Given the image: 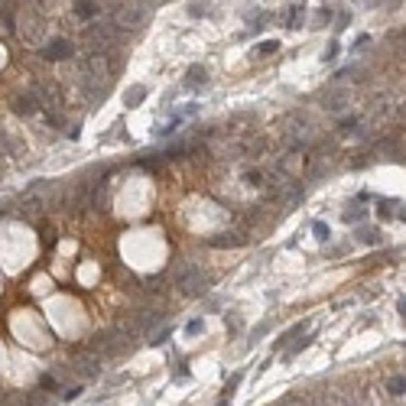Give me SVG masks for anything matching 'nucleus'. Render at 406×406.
I'll list each match as a JSON object with an SVG mask.
<instances>
[{
	"instance_id": "14",
	"label": "nucleus",
	"mask_w": 406,
	"mask_h": 406,
	"mask_svg": "<svg viewBox=\"0 0 406 406\" xmlns=\"http://www.w3.org/2000/svg\"><path fill=\"white\" fill-rule=\"evenodd\" d=\"M354 211H344V221H348V224H354V221H364V208H361V205H351Z\"/></svg>"
},
{
	"instance_id": "12",
	"label": "nucleus",
	"mask_w": 406,
	"mask_h": 406,
	"mask_svg": "<svg viewBox=\"0 0 406 406\" xmlns=\"http://www.w3.org/2000/svg\"><path fill=\"white\" fill-rule=\"evenodd\" d=\"M208 0H198V3H188V16H205L208 13Z\"/></svg>"
},
{
	"instance_id": "15",
	"label": "nucleus",
	"mask_w": 406,
	"mask_h": 406,
	"mask_svg": "<svg viewBox=\"0 0 406 406\" xmlns=\"http://www.w3.org/2000/svg\"><path fill=\"white\" fill-rule=\"evenodd\" d=\"M143 94H147V88H130V91H127V104H130V108H137V101H140Z\"/></svg>"
},
{
	"instance_id": "1",
	"label": "nucleus",
	"mask_w": 406,
	"mask_h": 406,
	"mask_svg": "<svg viewBox=\"0 0 406 406\" xmlns=\"http://www.w3.org/2000/svg\"><path fill=\"white\" fill-rule=\"evenodd\" d=\"M147 20H149L147 7H137V3H120V7L114 10V23L127 26V30H140Z\"/></svg>"
},
{
	"instance_id": "22",
	"label": "nucleus",
	"mask_w": 406,
	"mask_h": 406,
	"mask_svg": "<svg viewBox=\"0 0 406 406\" xmlns=\"http://www.w3.org/2000/svg\"><path fill=\"white\" fill-rule=\"evenodd\" d=\"M400 315H403V319H406V299H403V302H400Z\"/></svg>"
},
{
	"instance_id": "13",
	"label": "nucleus",
	"mask_w": 406,
	"mask_h": 406,
	"mask_svg": "<svg viewBox=\"0 0 406 406\" xmlns=\"http://www.w3.org/2000/svg\"><path fill=\"white\" fill-rule=\"evenodd\" d=\"M387 387H390V393H393V397H400V393H406V377H393V380L387 383Z\"/></svg>"
},
{
	"instance_id": "7",
	"label": "nucleus",
	"mask_w": 406,
	"mask_h": 406,
	"mask_svg": "<svg viewBox=\"0 0 406 406\" xmlns=\"http://www.w3.org/2000/svg\"><path fill=\"white\" fill-rule=\"evenodd\" d=\"M205 75H208V72H205L202 65H192L188 75H185V88H202L205 85Z\"/></svg>"
},
{
	"instance_id": "11",
	"label": "nucleus",
	"mask_w": 406,
	"mask_h": 406,
	"mask_svg": "<svg viewBox=\"0 0 406 406\" xmlns=\"http://www.w3.org/2000/svg\"><path fill=\"white\" fill-rule=\"evenodd\" d=\"M94 10H98V7H94L91 0H78V3H75V13H78V16H94Z\"/></svg>"
},
{
	"instance_id": "8",
	"label": "nucleus",
	"mask_w": 406,
	"mask_h": 406,
	"mask_svg": "<svg viewBox=\"0 0 406 406\" xmlns=\"http://www.w3.org/2000/svg\"><path fill=\"white\" fill-rule=\"evenodd\" d=\"M273 52H280V42L276 39H263L260 46H254V55H273Z\"/></svg>"
},
{
	"instance_id": "18",
	"label": "nucleus",
	"mask_w": 406,
	"mask_h": 406,
	"mask_svg": "<svg viewBox=\"0 0 406 406\" xmlns=\"http://www.w3.org/2000/svg\"><path fill=\"white\" fill-rule=\"evenodd\" d=\"M81 397V387H78V383H75V387H65V390H62V400H78Z\"/></svg>"
},
{
	"instance_id": "21",
	"label": "nucleus",
	"mask_w": 406,
	"mask_h": 406,
	"mask_svg": "<svg viewBox=\"0 0 406 406\" xmlns=\"http://www.w3.org/2000/svg\"><path fill=\"white\" fill-rule=\"evenodd\" d=\"M332 13H335L332 7H322L319 10V23H332Z\"/></svg>"
},
{
	"instance_id": "6",
	"label": "nucleus",
	"mask_w": 406,
	"mask_h": 406,
	"mask_svg": "<svg viewBox=\"0 0 406 406\" xmlns=\"http://www.w3.org/2000/svg\"><path fill=\"white\" fill-rule=\"evenodd\" d=\"M302 16H305V7L302 3H293V7L286 10V26L289 30H299V26H302Z\"/></svg>"
},
{
	"instance_id": "17",
	"label": "nucleus",
	"mask_w": 406,
	"mask_h": 406,
	"mask_svg": "<svg viewBox=\"0 0 406 406\" xmlns=\"http://www.w3.org/2000/svg\"><path fill=\"white\" fill-rule=\"evenodd\" d=\"M312 231H315V237H319V241H328V237H332V231H328V227L322 224V221H315V224H312Z\"/></svg>"
},
{
	"instance_id": "4",
	"label": "nucleus",
	"mask_w": 406,
	"mask_h": 406,
	"mask_svg": "<svg viewBox=\"0 0 406 406\" xmlns=\"http://www.w3.org/2000/svg\"><path fill=\"white\" fill-rule=\"evenodd\" d=\"M42 55H46V59H69L72 55V42L69 39H52V42H46V46H42Z\"/></svg>"
},
{
	"instance_id": "3",
	"label": "nucleus",
	"mask_w": 406,
	"mask_h": 406,
	"mask_svg": "<svg viewBox=\"0 0 406 406\" xmlns=\"http://www.w3.org/2000/svg\"><path fill=\"white\" fill-rule=\"evenodd\" d=\"M72 370H75L81 380H94V377L101 374V367H98V354H94V358H78V361H72Z\"/></svg>"
},
{
	"instance_id": "23",
	"label": "nucleus",
	"mask_w": 406,
	"mask_h": 406,
	"mask_svg": "<svg viewBox=\"0 0 406 406\" xmlns=\"http://www.w3.org/2000/svg\"><path fill=\"white\" fill-rule=\"evenodd\" d=\"M400 218H403V221H406V205H400Z\"/></svg>"
},
{
	"instance_id": "2",
	"label": "nucleus",
	"mask_w": 406,
	"mask_h": 406,
	"mask_svg": "<svg viewBox=\"0 0 406 406\" xmlns=\"http://www.w3.org/2000/svg\"><path fill=\"white\" fill-rule=\"evenodd\" d=\"M176 283H179V289L185 296H198V293H205V286H208V276H205L198 266H185Z\"/></svg>"
},
{
	"instance_id": "19",
	"label": "nucleus",
	"mask_w": 406,
	"mask_h": 406,
	"mask_svg": "<svg viewBox=\"0 0 406 406\" xmlns=\"http://www.w3.org/2000/svg\"><path fill=\"white\" fill-rule=\"evenodd\" d=\"M338 55V42H328V49H325V55H322V62H332Z\"/></svg>"
},
{
	"instance_id": "16",
	"label": "nucleus",
	"mask_w": 406,
	"mask_h": 406,
	"mask_svg": "<svg viewBox=\"0 0 406 406\" xmlns=\"http://www.w3.org/2000/svg\"><path fill=\"white\" fill-rule=\"evenodd\" d=\"M202 328H205L202 319H192V322L185 325V335H202Z\"/></svg>"
},
{
	"instance_id": "20",
	"label": "nucleus",
	"mask_w": 406,
	"mask_h": 406,
	"mask_svg": "<svg viewBox=\"0 0 406 406\" xmlns=\"http://www.w3.org/2000/svg\"><path fill=\"white\" fill-rule=\"evenodd\" d=\"M266 328H270V325H266V322H260V325H257V328H254V332H250V344L257 341V338H260V335H263Z\"/></svg>"
},
{
	"instance_id": "9",
	"label": "nucleus",
	"mask_w": 406,
	"mask_h": 406,
	"mask_svg": "<svg viewBox=\"0 0 406 406\" xmlns=\"http://www.w3.org/2000/svg\"><path fill=\"white\" fill-rule=\"evenodd\" d=\"M354 237H358L361 244H380V237H377V231H370V227H361V231H358V234H354Z\"/></svg>"
},
{
	"instance_id": "10",
	"label": "nucleus",
	"mask_w": 406,
	"mask_h": 406,
	"mask_svg": "<svg viewBox=\"0 0 406 406\" xmlns=\"http://www.w3.org/2000/svg\"><path fill=\"white\" fill-rule=\"evenodd\" d=\"M302 328H305V322H299V325H293V328H289V332H283V335H280V341H276V348H283V344H286L289 338H296L299 332H302Z\"/></svg>"
},
{
	"instance_id": "5",
	"label": "nucleus",
	"mask_w": 406,
	"mask_h": 406,
	"mask_svg": "<svg viewBox=\"0 0 406 406\" xmlns=\"http://www.w3.org/2000/svg\"><path fill=\"white\" fill-rule=\"evenodd\" d=\"M13 111L16 114H23V117H30L33 111H36V98H30V94H16L13 98Z\"/></svg>"
}]
</instances>
